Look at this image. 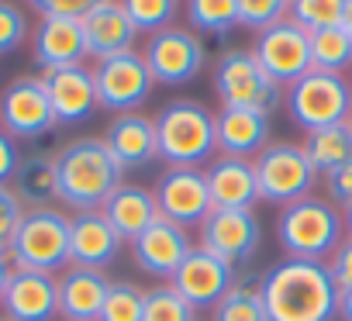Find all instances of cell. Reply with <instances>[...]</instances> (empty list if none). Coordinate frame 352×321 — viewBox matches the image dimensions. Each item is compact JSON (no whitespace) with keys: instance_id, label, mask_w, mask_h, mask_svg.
<instances>
[{"instance_id":"obj_1","label":"cell","mask_w":352,"mask_h":321,"mask_svg":"<svg viewBox=\"0 0 352 321\" xmlns=\"http://www.w3.org/2000/svg\"><path fill=\"white\" fill-rule=\"evenodd\" d=\"M270 321H331L338 314V287L324 263L283 259L259 276Z\"/></svg>"},{"instance_id":"obj_2","label":"cell","mask_w":352,"mask_h":321,"mask_svg":"<svg viewBox=\"0 0 352 321\" xmlns=\"http://www.w3.org/2000/svg\"><path fill=\"white\" fill-rule=\"evenodd\" d=\"M59 201L73 211H97L124 184V170L111 155L104 135L73 138L56 152Z\"/></svg>"},{"instance_id":"obj_3","label":"cell","mask_w":352,"mask_h":321,"mask_svg":"<svg viewBox=\"0 0 352 321\" xmlns=\"http://www.w3.org/2000/svg\"><path fill=\"white\" fill-rule=\"evenodd\" d=\"M159 159L166 166H204L218 152L214 114L194 97H176L155 114Z\"/></svg>"},{"instance_id":"obj_4","label":"cell","mask_w":352,"mask_h":321,"mask_svg":"<svg viewBox=\"0 0 352 321\" xmlns=\"http://www.w3.org/2000/svg\"><path fill=\"white\" fill-rule=\"evenodd\" d=\"M345 239V218L328 197H300L280 208L276 218V242L287 259H314L324 263L338 242Z\"/></svg>"},{"instance_id":"obj_5","label":"cell","mask_w":352,"mask_h":321,"mask_svg":"<svg viewBox=\"0 0 352 321\" xmlns=\"http://www.w3.org/2000/svg\"><path fill=\"white\" fill-rule=\"evenodd\" d=\"M214 90L221 107H249L273 114L283 104V87L259 66L256 52L245 45H232L214 63Z\"/></svg>"},{"instance_id":"obj_6","label":"cell","mask_w":352,"mask_h":321,"mask_svg":"<svg viewBox=\"0 0 352 321\" xmlns=\"http://www.w3.org/2000/svg\"><path fill=\"white\" fill-rule=\"evenodd\" d=\"M8 259L14 269H35V273H59L69 266V214L59 208H35L25 211L21 228L8 249Z\"/></svg>"},{"instance_id":"obj_7","label":"cell","mask_w":352,"mask_h":321,"mask_svg":"<svg viewBox=\"0 0 352 321\" xmlns=\"http://www.w3.org/2000/svg\"><path fill=\"white\" fill-rule=\"evenodd\" d=\"M283 107L290 121L304 131H318L352 118V83L338 73L311 69L290 87H283Z\"/></svg>"},{"instance_id":"obj_8","label":"cell","mask_w":352,"mask_h":321,"mask_svg":"<svg viewBox=\"0 0 352 321\" xmlns=\"http://www.w3.org/2000/svg\"><path fill=\"white\" fill-rule=\"evenodd\" d=\"M256 184H259V201L270 204H294L300 197H311L314 184H318V170L311 166V159L304 155V148L297 142H273L266 145L256 159Z\"/></svg>"},{"instance_id":"obj_9","label":"cell","mask_w":352,"mask_h":321,"mask_svg":"<svg viewBox=\"0 0 352 321\" xmlns=\"http://www.w3.org/2000/svg\"><path fill=\"white\" fill-rule=\"evenodd\" d=\"M142 59H145L155 83L184 87V83L201 76V69L208 63V49H204V38L197 32L169 25V28L148 35V42L142 49Z\"/></svg>"},{"instance_id":"obj_10","label":"cell","mask_w":352,"mask_h":321,"mask_svg":"<svg viewBox=\"0 0 352 321\" xmlns=\"http://www.w3.org/2000/svg\"><path fill=\"white\" fill-rule=\"evenodd\" d=\"M56 114L38 76H14L4 93H0V128H4L14 142H35L45 138L56 128Z\"/></svg>"},{"instance_id":"obj_11","label":"cell","mask_w":352,"mask_h":321,"mask_svg":"<svg viewBox=\"0 0 352 321\" xmlns=\"http://www.w3.org/2000/svg\"><path fill=\"white\" fill-rule=\"evenodd\" d=\"M152 194L159 204V218L180 228H201V221L214 211L208 173L197 166H166Z\"/></svg>"},{"instance_id":"obj_12","label":"cell","mask_w":352,"mask_h":321,"mask_svg":"<svg viewBox=\"0 0 352 321\" xmlns=\"http://www.w3.org/2000/svg\"><path fill=\"white\" fill-rule=\"evenodd\" d=\"M94 83H97V104L104 111H114V114L138 111L152 97V87H155L142 52H135V49L111 56V59H100L94 66Z\"/></svg>"},{"instance_id":"obj_13","label":"cell","mask_w":352,"mask_h":321,"mask_svg":"<svg viewBox=\"0 0 352 321\" xmlns=\"http://www.w3.org/2000/svg\"><path fill=\"white\" fill-rule=\"evenodd\" d=\"M263 245V221L252 208H214L201 221V249L239 266L249 263Z\"/></svg>"},{"instance_id":"obj_14","label":"cell","mask_w":352,"mask_h":321,"mask_svg":"<svg viewBox=\"0 0 352 321\" xmlns=\"http://www.w3.org/2000/svg\"><path fill=\"white\" fill-rule=\"evenodd\" d=\"M252 52H256L259 66L280 87H290L294 80L311 73V35L290 18L259 32L252 42Z\"/></svg>"},{"instance_id":"obj_15","label":"cell","mask_w":352,"mask_h":321,"mask_svg":"<svg viewBox=\"0 0 352 321\" xmlns=\"http://www.w3.org/2000/svg\"><path fill=\"white\" fill-rule=\"evenodd\" d=\"M235 280H239V276H235V266H232V263H225L221 256H214V252L194 245L190 256L180 263V269L173 273L169 287L180 294L194 311H204V307H214V304L232 290Z\"/></svg>"},{"instance_id":"obj_16","label":"cell","mask_w":352,"mask_h":321,"mask_svg":"<svg viewBox=\"0 0 352 321\" xmlns=\"http://www.w3.org/2000/svg\"><path fill=\"white\" fill-rule=\"evenodd\" d=\"M52 114L59 124H83L90 121L100 104H97V83H94V69L90 66H66V69H49L42 73Z\"/></svg>"},{"instance_id":"obj_17","label":"cell","mask_w":352,"mask_h":321,"mask_svg":"<svg viewBox=\"0 0 352 321\" xmlns=\"http://www.w3.org/2000/svg\"><path fill=\"white\" fill-rule=\"evenodd\" d=\"M194 242L187 235V228L173 225L166 218L152 221L135 242H131V256H135V266L155 280H173V273L180 269V263L190 256Z\"/></svg>"},{"instance_id":"obj_18","label":"cell","mask_w":352,"mask_h":321,"mask_svg":"<svg viewBox=\"0 0 352 321\" xmlns=\"http://www.w3.org/2000/svg\"><path fill=\"white\" fill-rule=\"evenodd\" d=\"M4 318L11 321H56L59 318V280L52 273L14 269L4 297H0Z\"/></svg>"},{"instance_id":"obj_19","label":"cell","mask_w":352,"mask_h":321,"mask_svg":"<svg viewBox=\"0 0 352 321\" xmlns=\"http://www.w3.org/2000/svg\"><path fill=\"white\" fill-rule=\"evenodd\" d=\"M32 56L42 73L80 66L87 59V38H83L80 18L42 14V21L35 25V35H32Z\"/></svg>"},{"instance_id":"obj_20","label":"cell","mask_w":352,"mask_h":321,"mask_svg":"<svg viewBox=\"0 0 352 321\" xmlns=\"http://www.w3.org/2000/svg\"><path fill=\"white\" fill-rule=\"evenodd\" d=\"M124 239L104 218V211H76L69 218V266L104 269L118 259Z\"/></svg>"},{"instance_id":"obj_21","label":"cell","mask_w":352,"mask_h":321,"mask_svg":"<svg viewBox=\"0 0 352 321\" xmlns=\"http://www.w3.org/2000/svg\"><path fill=\"white\" fill-rule=\"evenodd\" d=\"M104 142L111 148V155L121 163V170H145L159 159V138H155V118L142 114V111H128V114H114Z\"/></svg>"},{"instance_id":"obj_22","label":"cell","mask_w":352,"mask_h":321,"mask_svg":"<svg viewBox=\"0 0 352 321\" xmlns=\"http://www.w3.org/2000/svg\"><path fill=\"white\" fill-rule=\"evenodd\" d=\"M80 25H83V38H87V59H94V63L135 49L138 28L131 25L121 0H104L100 8H94L90 14L80 18Z\"/></svg>"},{"instance_id":"obj_23","label":"cell","mask_w":352,"mask_h":321,"mask_svg":"<svg viewBox=\"0 0 352 321\" xmlns=\"http://www.w3.org/2000/svg\"><path fill=\"white\" fill-rule=\"evenodd\" d=\"M218 155L256 159L270 145V114L249 107H221L214 114Z\"/></svg>"},{"instance_id":"obj_24","label":"cell","mask_w":352,"mask_h":321,"mask_svg":"<svg viewBox=\"0 0 352 321\" xmlns=\"http://www.w3.org/2000/svg\"><path fill=\"white\" fill-rule=\"evenodd\" d=\"M59 318L63 321H97L104 297L111 290V280L104 269L87 266H66L59 276Z\"/></svg>"},{"instance_id":"obj_25","label":"cell","mask_w":352,"mask_h":321,"mask_svg":"<svg viewBox=\"0 0 352 321\" xmlns=\"http://www.w3.org/2000/svg\"><path fill=\"white\" fill-rule=\"evenodd\" d=\"M204 173H208L214 208H256L259 204V184H256L252 159L214 155Z\"/></svg>"},{"instance_id":"obj_26","label":"cell","mask_w":352,"mask_h":321,"mask_svg":"<svg viewBox=\"0 0 352 321\" xmlns=\"http://www.w3.org/2000/svg\"><path fill=\"white\" fill-rule=\"evenodd\" d=\"M104 218L114 225V232L124 242H135L152 221H159V204L155 194L142 184H121L107 201H104Z\"/></svg>"},{"instance_id":"obj_27","label":"cell","mask_w":352,"mask_h":321,"mask_svg":"<svg viewBox=\"0 0 352 321\" xmlns=\"http://www.w3.org/2000/svg\"><path fill=\"white\" fill-rule=\"evenodd\" d=\"M11 190L25 204V211L52 208L59 201V180H56V152H28L11 177Z\"/></svg>"},{"instance_id":"obj_28","label":"cell","mask_w":352,"mask_h":321,"mask_svg":"<svg viewBox=\"0 0 352 321\" xmlns=\"http://www.w3.org/2000/svg\"><path fill=\"white\" fill-rule=\"evenodd\" d=\"M300 148L311 159V166L318 170V177L321 173L328 177L335 166H342L345 159H352V124L349 121H338V124L307 131V138L300 142Z\"/></svg>"},{"instance_id":"obj_29","label":"cell","mask_w":352,"mask_h":321,"mask_svg":"<svg viewBox=\"0 0 352 321\" xmlns=\"http://www.w3.org/2000/svg\"><path fill=\"white\" fill-rule=\"evenodd\" d=\"M211 321H270L263 294H259V280L252 276L235 280L232 290L211 307Z\"/></svg>"},{"instance_id":"obj_30","label":"cell","mask_w":352,"mask_h":321,"mask_svg":"<svg viewBox=\"0 0 352 321\" xmlns=\"http://www.w3.org/2000/svg\"><path fill=\"white\" fill-rule=\"evenodd\" d=\"M311 69L338 73V76H345V69H352V35L342 25L311 32Z\"/></svg>"},{"instance_id":"obj_31","label":"cell","mask_w":352,"mask_h":321,"mask_svg":"<svg viewBox=\"0 0 352 321\" xmlns=\"http://www.w3.org/2000/svg\"><path fill=\"white\" fill-rule=\"evenodd\" d=\"M190 32L201 35H232L239 28V0H187Z\"/></svg>"},{"instance_id":"obj_32","label":"cell","mask_w":352,"mask_h":321,"mask_svg":"<svg viewBox=\"0 0 352 321\" xmlns=\"http://www.w3.org/2000/svg\"><path fill=\"white\" fill-rule=\"evenodd\" d=\"M345 18V0H294L290 4V21H297L307 35L338 28Z\"/></svg>"},{"instance_id":"obj_33","label":"cell","mask_w":352,"mask_h":321,"mask_svg":"<svg viewBox=\"0 0 352 321\" xmlns=\"http://www.w3.org/2000/svg\"><path fill=\"white\" fill-rule=\"evenodd\" d=\"M142 321H197V311L176 294L169 283L145 290V307H142Z\"/></svg>"},{"instance_id":"obj_34","label":"cell","mask_w":352,"mask_h":321,"mask_svg":"<svg viewBox=\"0 0 352 321\" xmlns=\"http://www.w3.org/2000/svg\"><path fill=\"white\" fill-rule=\"evenodd\" d=\"M121 8L128 11L131 25L138 28V35H155L162 28L173 25L176 11H180V0H121Z\"/></svg>"},{"instance_id":"obj_35","label":"cell","mask_w":352,"mask_h":321,"mask_svg":"<svg viewBox=\"0 0 352 321\" xmlns=\"http://www.w3.org/2000/svg\"><path fill=\"white\" fill-rule=\"evenodd\" d=\"M142 307H145V290L118 280V283H111L97 321H142Z\"/></svg>"},{"instance_id":"obj_36","label":"cell","mask_w":352,"mask_h":321,"mask_svg":"<svg viewBox=\"0 0 352 321\" xmlns=\"http://www.w3.org/2000/svg\"><path fill=\"white\" fill-rule=\"evenodd\" d=\"M294 0H239V28L249 32H266L270 25H280L290 18Z\"/></svg>"},{"instance_id":"obj_37","label":"cell","mask_w":352,"mask_h":321,"mask_svg":"<svg viewBox=\"0 0 352 321\" xmlns=\"http://www.w3.org/2000/svg\"><path fill=\"white\" fill-rule=\"evenodd\" d=\"M32 35L28 14L21 11V4L14 0H0V56H11L18 52Z\"/></svg>"},{"instance_id":"obj_38","label":"cell","mask_w":352,"mask_h":321,"mask_svg":"<svg viewBox=\"0 0 352 321\" xmlns=\"http://www.w3.org/2000/svg\"><path fill=\"white\" fill-rule=\"evenodd\" d=\"M21 218H25V204L18 201V194L8 187H0V252H8L18 228H21Z\"/></svg>"},{"instance_id":"obj_39","label":"cell","mask_w":352,"mask_h":321,"mask_svg":"<svg viewBox=\"0 0 352 321\" xmlns=\"http://www.w3.org/2000/svg\"><path fill=\"white\" fill-rule=\"evenodd\" d=\"M324 194H328V201H331L338 211H345V208L352 204V159H345L342 166H335V170L324 177Z\"/></svg>"},{"instance_id":"obj_40","label":"cell","mask_w":352,"mask_h":321,"mask_svg":"<svg viewBox=\"0 0 352 321\" xmlns=\"http://www.w3.org/2000/svg\"><path fill=\"white\" fill-rule=\"evenodd\" d=\"M324 266H328V273H331V280H335L338 290L352 287V235H345L338 242V249L324 259Z\"/></svg>"},{"instance_id":"obj_41","label":"cell","mask_w":352,"mask_h":321,"mask_svg":"<svg viewBox=\"0 0 352 321\" xmlns=\"http://www.w3.org/2000/svg\"><path fill=\"white\" fill-rule=\"evenodd\" d=\"M104 0H42L38 11L42 14H66V18H83L94 8H100Z\"/></svg>"},{"instance_id":"obj_42","label":"cell","mask_w":352,"mask_h":321,"mask_svg":"<svg viewBox=\"0 0 352 321\" xmlns=\"http://www.w3.org/2000/svg\"><path fill=\"white\" fill-rule=\"evenodd\" d=\"M18 163H21L18 142H14L4 128H0V187H8V184H11V177H14Z\"/></svg>"},{"instance_id":"obj_43","label":"cell","mask_w":352,"mask_h":321,"mask_svg":"<svg viewBox=\"0 0 352 321\" xmlns=\"http://www.w3.org/2000/svg\"><path fill=\"white\" fill-rule=\"evenodd\" d=\"M338 318L342 321H352V287L338 290Z\"/></svg>"},{"instance_id":"obj_44","label":"cell","mask_w":352,"mask_h":321,"mask_svg":"<svg viewBox=\"0 0 352 321\" xmlns=\"http://www.w3.org/2000/svg\"><path fill=\"white\" fill-rule=\"evenodd\" d=\"M11 273H14V266H11V259H8V252H0V297H4V287H8V280H11Z\"/></svg>"},{"instance_id":"obj_45","label":"cell","mask_w":352,"mask_h":321,"mask_svg":"<svg viewBox=\"0 0 352 321\" xmlns=\"http://www.w3.org/2000/svg\"><path fill=\"white\" fill-rule=\"evenodd\" d=\"M342 28L352 35V0H345V18H342Z\"/></svg>"},{"instance_id":"obj_46","label":"cell","mask_w":352,"mask_h":321,"mask_svg":"<svg viewBox=\"0 0 352 321\" xmlns=\"http://www.w3.org/2000/svg\"><path fill=\"white\" fill-rule=\"evenodd\" d=\"M342 218H345V235H352V204L342 211Z\"/></svg>"},{"instance_id":"obj_47","label":"cell","mask_w":352,"mask_h":321,"mask_svg":"<svg viewBox=\"0 0 352 321\" xmlns=\"http://www.w3.org/2000/svg\"><path fill=\"white\" fill-rule=\"evenodd\" d=\"M28 4H32V8H38V4H42V0H28Z\"/></svg>"},{"instance_id":"obj_48","label":"cell","mask_w":352,"mask_h":321,"mask_svg":"<svg viewBox=\"0 0 352 321\" xmlns=\"http://www.w3.org/2000/svg\"><path fill=\"white\" fill-rule=\"evenodd\" d=\"M0 321H11V318H0Z\"/></svg>"},{"instance_id":"obj_49","label":"cell","mask_w":352,"mask_h":321,"mask_svg":"<svg viewBox=\"0 0 352 321\" xmlns=\"http://www.w3.org/2000/svg\"><path fill=\"white\" fill-rule=\"evenodd\" d=\"M349 124H352V118H349Z\"/></svg>"}]
</instances>
